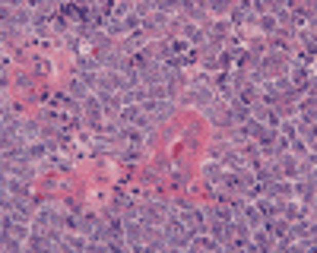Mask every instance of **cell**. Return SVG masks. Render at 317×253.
Here are the masks:
<instances>
[{
    "mask_svg": "<svg viewBox=\"0 0 317 253\" xmlns=\"http://www.w3.org/2000/svg\"><path fill=\"white\" fill-rule=\"evenodd\" d=\"M289 82H292V89H314V79H311V73H308L305 64H295Z\"/></svg>",
    "mask_w": 317,
    "mask_h": 253,
    "instance_id": "1",
    "label": "cell"
},
{
    "mask_svg": "<svg viewBox=\"0 0 317 253\" xmlns=\"http://www.w3.org/2000/svg\"><path fill=\"white\" fill-rule=\"evenodd\" d=\"M289 238H314V222H308L305 215H302L295 225L289 222Z\"/></svg>",
    "mask_w": 317,
    "mask_h": 253,
    "instance_id": "2",
    "label": "cell"
},
{
    "mask_svg": "<svg viewBox=\"0 0 317 253\" xmlns=\"http://www.w3.org/2000/svg\"><path fill=\"white\" fill-rule=\"evenodd\" d=\"M4 190H10L13 196H29V180H20V177L4 174Z\"/></svg>",
    "mask_w": 317,
    "mask_h": 253,
    "instance_id": "3",
    "label": "cell"
},
{
    "mask_svg": "<svg viewBox=\"0 0 317 253\" xmlns=\"http://www.w3.org/2000/svg\"><path fill=\"white\" fill-rule=\"evenodd\" d=\"M241 219H245L251 228H260V225H264V215H260V209L251 203V206H241Z\"/></svg>",
    "mask_w": 317,
    "mask_h": 253,
    "instance_id": "4",
    "label": "cell"
},
{
    "mask_svg": "<svg viewBox=\"0 0 317 253\" xmlns=\"http://www.w3.org/2000/svg\"><path fill=\"white\" fill-rule=\"evenodd\" d=\"M257 23H260V29H264L267 35H276V32H279V23H276V16H273V13L257 16Z\"/></svg>",
    "mask_w": 317,
    "mask_h": 253,
    "instance_id": "5",
    "label": "cell"
},
{
    "mask_svg": "<svg viewBox=\"0 0 317 253\" xmlns=\"http://www.w3.org/2000/svg\"><path fill=\"white\" fill-rule=\"evenodd\" d=\"M289 149H292V155H302V158H308V155H311V152H308V142H305V139H298V136H295V139H289Z\"/></svg>",
    "mask_w": 317,
    "mask_h": 253,
    "instance_id": "6",
    "label": "cell"
},
{
    "mask_svg": "<svg viewBox=\"0 0 317 253\" xmlns=\"http://www.w3.org/2000/svg\"><path fill=\"white\" fill-rule=\"evenodd\" d=\"M105 32H108V35H124L127 29H124V23H121V19H115V16H111V19L105 23Z\"/></svg>",
    "mask_w": 317,
    "mask_h": 253,
    "instance_id": "7",
    "label": "cell"
},
{
    "mask_svg": "<svg viewBox=\"0 0 317 253\" xmlns=\"http://www.w3.org/2000/svg\"><path fill=\"white\" fill-rule=\"evenodd\" d=\"M203 177H207V184H219V180H222L219 177V165H213V168L207 165V168H203Z\"/></svg>",
    "mask_w": 317,
    "mask_h": 253,
    "instance_id": "8",
    "label": "cell"
},
{
    "mask_svg": "<svg viewBox=\"0 0 317 253\" xmlns=\"http://www.w3.org/2000/svg\"><path fill=\"white\" fill-rule=\"evenodd\" d=\"M64 203H67V209H70L73 215H80V212H83V206H80L77 200H64Z\"/></svg>",
    "mask_w": 317,
    "mask_h": 253,
    "instance_id": "9",
    "label": "cell"
},
{
    "mask_svg": "<svg viewBox=\"0 0 317 253\" xmlns=\"http://www.w3.org/2000/svg\"><path fill=\"white\" fill-rule=\"evenodd\" d=\"M16 86H20V89H29L32 82H29V76H26V73H20V79H16Z\"/></svg>",
    "mask_w": 317,
    "mask_h": 253,
    "instance_id": "10",
    "label": "cell"
}]
</instances>
